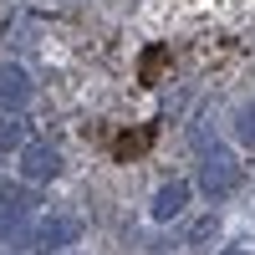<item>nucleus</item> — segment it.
<instances>
[{
	"mask_svg": "<svg viewBox=\"0 0 255 255\" xmlns=\"http://www.w3.org/2000/svg\"><path fill=\"white\" fill-rule=\"evenodd\" d=\"M235 184H240V163H235V153H230V148H220V143H209L204 153H199V189H204L209 199H225Z\"/></svg>",
	"mask_w": 255,
	"mask_h": 255,
	"instance_id": "obj_1",
	"label": "nucleus"
},
{
	"mask_svg": "<svg viewBox=\"0 0 255 255\" xmlns=\"http://www.w3.org/2000/svg\"><path fill=\"white\" fill-rule=\"evenodd\" d=\"M61 174V153L51 143H26L20 148V179L26 184H51Z\"/></svg>",
	"mask_w": 255,
	"mask_h": 255,
	"instance_id": "obj_2",
	"label": "nucleus"
},
{
	"mask_svg": "<svg viewBox=\"0 0 255 255\" xmlns=\"http://www.w3.org/2000/svg\"><path fill=\"white\" fill-rule=\"evenodd\" d=\"M26 102H31V72L5 61L0 67V113H20Z\"/></svg>",
	"mask_w": 255,
	"mask_h": 255,
	"instance_id": "obj_3",
	"label": "nucleus"
},
{
	"mask_svg": "<svg viewBox=\"0 0 255 255\" xmlns=\"http://www.w3.org/2000/svg\"><path fill=\"white\" fill-rule=\"evenodd\" d=\"M26 220H31V194H20V189H0V240H10Z\"/></svg>",
	"mask_w": 255,
	"mask_h": 255,
	"instance_id": "obj_4",
	"label": "nucleus"
},
{
	"mask_svg": "<svg viewBox=\"0 0 255 255\" xmlns=\"http://www.w3.org/2000/svg\"><path fill=\"white\" fill-rule=\"evenodd\" d=\"M184 204H189V184H163L158 194H153V220L168 225L174 215H184Z\"/></svg>",
	"mask_w": 255,
	"mask_h": 255,
	"instance_id": "obj_5",
	"label": "nucleus"
},
{
	"mask_svg": "<svg viewBox=\"0 0 255 255\" xmlns=\"http://www.w3.org/2000/svg\"><path fill=\"white\" fill-rule=\"evenodd\" d=\"M67 240H77V220H67V215H51L36 230V245H67Z\"/></svg>",
	"mask_w": 255,
	"mask_h": 255,
	"instance_id": "obj_6",
	"label": "nucleus"
},
{
	"mask_svg": "<svg viewBox=\"0 0 255 255\" xmlns=\"http://www.w3.org/2000/svg\"><path fill=\"white\" fill-rule=\"evenodd\" d=\"M20 143H26V128L15 123V113H0V153H10Z\"/></svg>",
	"mask_w": 255,
	"mask_h": 255,
	"instance_id": "obj_7",
	"label": "nucleus"
},
{
	"mask_svg": "<svg viewBox=\"0 0 255 255\" xmlns=\"http://www.w3.org/2000/svg\"><path fill=\"white\" fill-rule=\"evenodd\" d=\"M148 138H153V128H133V133H123L118 138V158H138L143 148H148Z\"/></svg>",
	"mask_w": 255,
	"mask_h": 255,
	"instance_id": "obj_8",
	"label": "nucleus"
},
{
	"mask_svg": "<svg viewBox=\"0 0 255 255\" xmlns=\"http://www.w3.org/2000/svg\"><path fill=\"white\" fill-rule=\"evenodd\" d=\"M235 138H240L245 148H255V102H245V108L235 113Z\"/></svg>",
	"mask_w": 255,
	"mask_h": 255,
	"instance_id": "obj_9",
	"label": "nucleus"
},
{
	"mask_svg": "<svg viewBox=\"0 0 255 255\" xmlns=\"http://www.w3.org/2000/svg\"><path fill=\"white\" fill-rule=\"evenodd\" d=\"M163 67H168V51H148V56H143V82H158Z\"/></svg>",
	"mask_w": 255,
	"mask_h": 255,
	"instance_id": "obj_10",
	"label": "nucleus"
},
{
	"mask_svg": "<svg viewBox=\"0 0 255 255\" xmlns=\"http://www.w3.org/2000/svg\"><path fill=\"white\" fill-rule=\"evenodd\" d=\"M225 255H245V250H225Z\"/></svg>",
	"mask_w": 255,
	"mask_h": 255,
	"instance_id": "obj_11",
	"label": "nucleus"
},
{
	"mask_svg": "<svg viewBox=\"0 0 255 255\" xmlns=\"http://www.w3.org/2000/svg\"><path fill=\"white\" fill-rule=\"evenodd\" d=\"M61 255H77V250H61Z\"/></svg>",
	"mask_w": 255,
	"mask_h": 255,
	"instance_id": "obj_12",
	"label": "nucleus"
}]
</instances>
